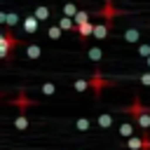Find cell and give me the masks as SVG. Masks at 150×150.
<instances>
[{
  "mask_svg": "<svg viewBox=\"0 0 150 150\" xmlns=\"http://www.w3.org/2000/svg\"><path fill=\"white\" fill-rule=\"evenodd\" d=\"M127 112L131 115V120L136 122V127L141 129V134H148V129H150V110H148L138 98L131 101V105L127 108Z\"/></svg>",
  "mask_w": 150,
  "mask_h": 150,
  "instance_id": "cell-1",
  "label": "cell"
},
{
  "mask_svg": "<svg viewBox=\"0 0 150 150\" xmlns=\"http://www.w3.org/2000/svg\"><path fill=\"white\" fill-rule=\"evenodd\" d=\"M19 45H21V40H19V38H14V35H12V30L2 33V35H0V59H2V61H7V59H9V52H12L14 47H19Z\"/></svg>",
  "mask_w": 150,
  "mask_h": 150,
  "instance_id": "cell-2",
  "label": "cell"
},
{
  "mask_svg": "<svg viewBox=\"0 0 150 150\" xmlns=\"http://www.w3.org/2000/svg\"><path fill=\"white\" fill-rule=\"evenodd\" d=\"M122 14V9H117L115 5H112V0H105L103 2V9L98 12V16L103 19V23H108L110 28H112V23H115V16H120Z\"/></svg>",
  "mask_w": 150,
  "mask_h": 150,
  "instance_id": "cell-3",
  "label": "cell"
},
{
  "mask_svg": "<svg viewBox=\"0 0 150 150\" xmlns=\"http://www.w3.org/2000/svg\"><path fill=\"white\" fill-rule=\"evenodd\" d=\"M127 148H129V150H150V136H148V134L131 136V138L127 141Z\"/></svg>",
  "mask_w": 150,
  "mask_h": 150,
  "instance_id": "cell-4",
  "label": "cell"
},
{
  "mask_svg": "<svg viewBox=\"0 0 150 150\" xmlns=\"http://www.w3.org/2000/svg\"><path fill=\"white\" fill-rule=\"evenodd\" d=\"M89 84H91V89H94V96H98V94H101V89H103V87H110L112 82H110V80H105V77L96 70V73L89 77Z\"/></svg>",
  "mask_w": 150,
  "mask_h": 150,
  "instance_id": "cell-5",
  "label": "cell"
},
{
  "mask_svg": "<svg viewBox=\"0 0 150 150\" xmlns=\"http://www.w3.org/2000/svg\"><path fill=\"white\" fill-rule=\"evenodd\" d=\"M12 103H14V105H19V112H26V108H28L33 101L26 96V91H19V96H16V98H12Z\"/></svg>",
  "mask_w": 150,
  "mask_h": 150,
  "instance_id": "cell-6",
  "label": "cell"
},
{
  "mask_svg": "<svg viewBox=\"0 0 150 150\" xmlns=\"http://www.w3.org/2000/svg\"><path fill=\"white\" fill-rule=\"evenodd\" d=\"M0 21H2L5 26L14 28V26L19 23V14H14V12H0Z\"/></svg>",
  "mask_w": 150,
  "mask_h": 150,
  "instance_id": "cell-7",
  "label": "cell"
},
{
  "mask_svg": "<svg viewBox=\"0 0 150 150\" xmlns=\"http://www.w3.org/2000/svg\"><path fill=\"white\" fill-rule=\"evenodd\" d=\"M38 23H40V21H38V16H35V14H30V16H26V19H23V30L30 35V33H35V30H38Z\"/></svg>",
  "mask_w": 150,
  "mask_h": 150,
  "instance_id": "cell-8",
  "label": "cell"
},
{
  "mask_svg": "<svg viewBox=\"0 0 150 150\" xmlns=\"http://www.w3.org/2000/svg\"><path fill=\"white\" fill-rule=\"evenodd\" d=\"M134 131H136L134 122H122V124H120V136H122V138H127V141H129L131 136H136Z\"/></svg>",
  "mask_w": 150,
  "mask_h": 150,
  "instance_id": "cell-9",
  "label": "cell"
},
{
  "mask_svg": "<svg viewBox=\"0 0 150 150\" xmlns=\"http://www.w3.org/2000/svg\"><path fill=\"white\" fill-rule=\"evenodd\" d=\"M94 28H96V23H91V21H89V23H84V26H80V28H77V35H80V40L84 42L89 35H94Z\"/></svg>",
  "mask_w": 150,
  "mask_h": 150,
  "instance_id": "cell-10",
  "label": "cell"
},
{
  "mask_svg": "<svg viewBox=\"0 0 150 150\" xmlns=\"http://www.w3.org/2000/svg\"><path fill=\"white\" fill-rule=\"evenodd\" d=\"M110 30H112V28L101 21V23H96V28H94V38H96V40H105V35H108Z\"/></svg>",
  "mask_w": 150,
  "mask_h": 150,
  "instance_id": "cell-11",
  "label": "cell"
},
{
  "mask_svg": "<svg viewBox=\"0 0 150 150\" xmlns=\"http://www.w3.org/2000/svg\"><path fill=\"white\" fill-rule=\"evenodd\" d=\"M96 127H98V129H108V127H112V115H110V112H101L98 120H96Z\"/></svg>",
  "mask_w": 150,
  "mask_h": 150,
  "instance_id": "cell-12",
  "label": "cell"
},
{
  "mask_svg": "<svg viewBox=\"0 0 150 150\" xmlns=\"http://www.w3.org/2000/svg\"><path fill=\"white\" fill-rule=\"evenodd\" d=\"M33 14L38 16V21H47V19H49V14H52V9H49L47 5H38Z\"/></svg>",
  "mask_w": 150,
  "mask_h": 150,
  "instance_id": "cell-13",
  "label": "cell"
},
{
  "mask_svg": "<svg viewBox=\"0 0 150 150\" xmlns=\"http://www.w3.org/2000/svg\"><path fill=\"white\" fill-rule=\"evenodd\" d=\"M124 40H127L129 45H136V42L141 40V33H138L136 28H127V30H124Z\"/></svg>",
  "mask_w": 150,
  "mask_h": 150,
  "instance_id": "cell-14",
  "label": "cell"
},
{
  "mask_svg": "<svg viewBox=\"0 0 150 150\" xmlns=\"http://www.w3.org/2000/svg\"><path fill=\"white\" fill-rule=\"evenodd\" d=\"M77 5L75 2H63V16H70V19H75L77 16Z\"/></svg>",
  "mask_w": 150,
  "mask_h": 150,
  "instance_id": "cell-15",
  "label": "cell"
},
{
  "mask_svg": "<svg viewBox=\"0 0 150 150\" xmlns=\"http://www.w3.org/2000/svg\"><path fill=\"white\" fill-rule=\"evenodd\" d=\"M75 129L77 131H89L91 129V120L89 117H77L75 120Z\"/></svg>",
  "mask_w": 150,
  "mask_h": 150,
  "instance_id": "cell-16",
  "label": "cell"
},
{
  "mask_svg": "<svg viewBox=\"0 0 150 150\" xmlns=\"http://www.w3.org/2000/svg\"><path fill=\"white\" fill-rule=\"evenodd\" d=\"M73 21H75V26H77V28H80V26H84V23H89V12H87V9H80V12H77V16H75Z\"/></svg>",
  "mask_w": 150,
  "mask_h": 150,
  "instance_id": "cell-17",
  "label": "cell"
},
{
  "mask_svg": "<svg viewBox=\"0 0 150 150\" xmlns=\"http://www.w3.org/2000/svg\"><path fill=\"white\" fill-rule=\"evenodd\" d=\"M40 54H42L40 45H26V56L28 59H40Z\"/></svg>",
  "mask_w": 150,
  "mask_h": 150,
  "instance_id": "cell-18",
  "label": "cell"
},
{
  "mask_svg": "<svg viewBox=\"0 0 150 150\" xmlns=\"http://www.w3.org/2000/svg\"><path fill=\"white\" fill-rule=\"evenodd\" d=\"M28 124H30V122H28V117H26V112H19V117L14 120V127H16L19 131H23V129H28Z\"/></svg>",
  "mask_w": 150,
  "mask_h": 150,
  "instance_id": "cell-19",
  "label": "cell"
},
{
  "mask_svg": "<svg viewBox=\"0 0 150 150\" xmlns=\"http://www.w3.org/2000/svg\"><path fill=\"white\" fill-rule=\"evenodd\" d=\"M59 26H61L63 30H75V28H77L75 21H73L70 16H61V19H59Z\"/></svg>",
  "mask_w": 150,
  "mask_h": 150,
  "instance_id": "cell-20",
  "label": "cell"
},
{
  "mask_svg": "<svg viewBox=\"0 0 150 150\" xmlns=\"http://www.w3.org/2000/svg\"><path fill=\"white\" fill-rule=\"evenodd\" d=\"M47 35H49V40H59V38L63 35V28H61V26H49V28H47Z\"/></svg>",
  "mask_w": 150,
  "mask_h": 150,
  "instance_id": "cell-21",
  "label": "cell"
},
{
  "mask_svg": "<svg viewBox=\"0 0 150 150\" xmlns=\"http://www.w3.org/2000/svg\"><path fill=\"white\" fill-rule=\"evenodd\" d=\"M73 89L75 91H87V89H91V84H89V80H75L73 82Z\"/></svg>",
  "mask_w": 150,
  "mask_h": 150,
  "instance_id": "cell-22",
  "label": "cell"
},
{
  "mask_svg": "<svg viewBox=\"0 0 150 150\" xmlns=\"http://www.w3.org/2000/svg\"><path fill=\"white\" fill-rule=\"evenodd\" d=\"M42 94H45V96H54V94H56V84H54V82H45V84H42Z\"/></svg>",
  "mask_w": 150,
  "mask_h": 150,
  "instance_id": "cell-23",
  "label": "cell"
},
{
  "mask_svg": "<svg viewBox=\"0 0 150 150\" xmlns=\"http://www.w3.org/2000/svg\"><path fill=\"white\" fill-rule=\"evenodd\" d=\"M87 54H89V59H91V61H96V63H98V61H101V56H103V52H101L98 47H91Z\"/></svg>",
  "mask_w": 150,
  "mask_h": 150,
  "instance_id": "cell-24",
  "label": "cell"
},
{
  "mask_svg": "<svg viewBox=\"0 0 150 150\" xmlns=\"http://www.w3.org/2000/svg\"><path fill=\"white\" fill-rule=\"evenodd\" d=\"M138 54L148 59V56H150V45H145V42H141V45H138Z\"/></svg>",
  "mask_w": 150,
  "mask_h": 150,
  "instance_id": "cell-25",
  "label": "cell"
},
{
  "mask_svg": "<svg viewBox=\"0 0 150 150\" xmlns=\"http://www.w3.org/2000/svg\"><path fill=\"white\" fill-rule=\"evenodd\" d=\"M138 82H141L143 87H150V70H148V73H141V75H138Z\"/></svg>",
  "mask_w": 150,
  "mask_h": 150,
  "instance_id": "cell-26",
  "label": "cell"
},
{
  "mask_svg": "<svg viewBox=\"0 0 150 150\" xmlns=\"http://www.w3.org/2000/svg\"><path fill=\"white\" fill-rule=\"evenodd\" d=\"M148 66H150V56H148Z\"/></svg>",
  "mask_w": 150,
  "mask_h": 150,
  "instance_id": "cell-27",
  "label": "cell"
}]
</instances>
